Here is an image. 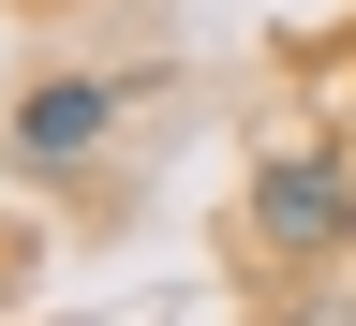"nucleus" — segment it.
<instances>
[{
	"mask_svg": "<svg viewBox=\"0 0 356 326\" xmlns=\"http://www.w3.org/2000/svg\"><path fill=\"white\" fill-rule=\"evenodd\" d=\"M104 133H119V89H104V74H44V89H15V163L74 178Z\"/></svg>",
	"mask_w": 356,
	"mask_h": 326,
	"instance_id": "obj_2",
	"label": "nucleus"
},
{
	"mask_svg": "<svg viewBox=\"0 0 356 326\" xmlns=\"http://www.w3.org/2000/svg\"><path fill=\"white\" fill-rule=\"evenodd\" d=\"M252 252H267V267H327V252H356V163H341V149L252 163Z\"/></svg>",
	"mask_w": 356,
	"mask_h": 326,
	"instance_id": "obj_1",
	"label": "nucleus"
}]
</instances>
